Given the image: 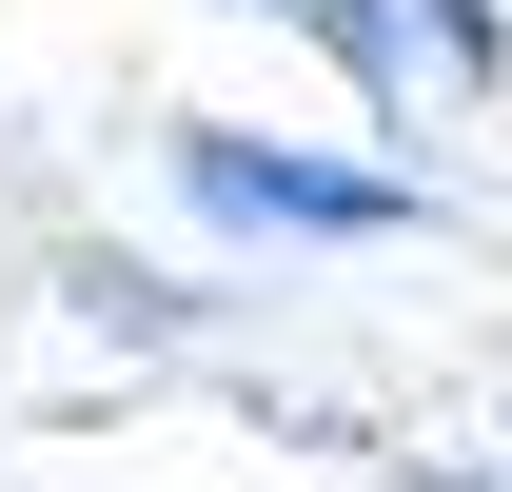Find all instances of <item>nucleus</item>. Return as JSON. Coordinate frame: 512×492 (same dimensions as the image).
<instances>
[{"instance_id":"obj_1","label":"nucleus","mask_w":512,"mask_h":492,"mask_svg":"<svg viewBox=\"0 0 512 492\" xmlns=\"http://www.w3.org/2000/svg\"><path fill=\"white\" fill-rule=\"evenodd\" d=\"M178 178L217 197V217H256V237H394V217H414L394 178H316V158H256V138H178Z\"/></svg>"}]
</instances>
